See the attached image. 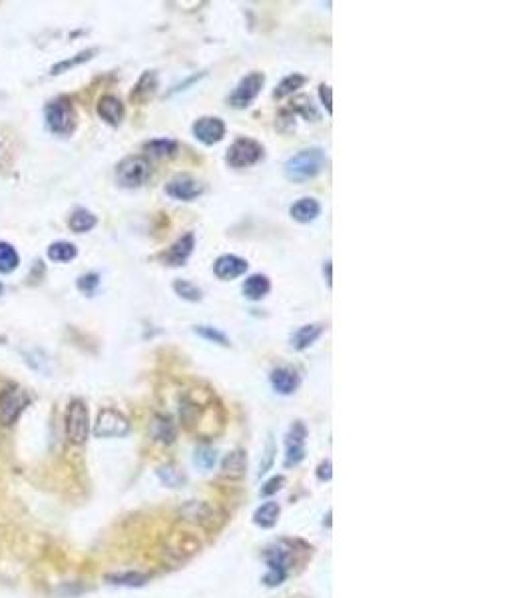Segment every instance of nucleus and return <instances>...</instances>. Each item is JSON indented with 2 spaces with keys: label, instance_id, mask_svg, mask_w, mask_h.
<instances>
[{
  "label": "nucleus",
  "instance_id": "bb28decb",
  "mask_svg": "<svg viewBox=\"0 0 532 598\" xmlns=\"http://www.w3.org/2000/svg\"><path fill=\"white\" fill-rule=\"evenodd\" d=\"M144 150L148 152V156L152 158H169L178 152V142L168 140V138H160V140H150L144 144Z\"/></svg>",
  "mask_w": 532,
  "mask_h": 598
},
{
  "label": "nucleus",
  "instance_id": "f257e3e1",
  "mask_svg": "<svg viewBox=\"0 0 532 598\" xmlns=\"http://www.w3.org/2000/svg\"><path fill=\"white\" fill-rule=\"evenodd\" d=\"M327 164V158L321 148L301 150L286 162V176L291 182H307L321 174Z\"/></svg>",
  "mask_w": 532,
  "mask_h": 598
},
{
  "label": "nucleus",
  "instance_id": "f03ea898",
  "mask_svg": "<svg viewBox=\"0 0 532 598\" xmlns=\"http://www.w3.org/2000/svg\"><path fill=\"white\" fill-rule=\"evenodd\" d=\"M48 130L56 136H70L76 128V110L68 96H58L44 108Z\"/></svg>",
  "mask_w": 532,
  "mask_h": 598
},
{
  "label": "nucleus",
  "instance_id": "ddd939ff",
  "mask_svg": "<svg viewBox=\"0 0 532 598\" xmlns=\"http://www.w3.org/2000/svg\"><path fill=\"white\" fill-rule=\"evenodd\" d=\"M247 272V261L244 258H237V256H220L216 263H214V273L223 279V281H230V279H235L239 275H244Z\"/></svg>",
  "mask_w": 532,
  "mask_h": 598
},
{
  "label": "nucleus",
  "instance_id": "a878e982",
  "mask_svg": "<svg viewBox=\"0 0 532 598\" xmlns=\"http://www.w3.org/2000/svg\"><path fill=\"white\" fill-rule=\"evenodd\" d=\"M96 53H98L96 48H88V50H82V53L74 54L72 58L60 60V62H56V64L50 68V74H52V76H60V74H64V72H68V70H72V68H76V66L84 64V62L92 60Z\"/></svg>",
  "mask_w": 532,
  "mask_h": 598
},
{
  "label": "nucleus",
  "instance_id": "1a4fd4ad",
  "mask_svg": "<svg viewBox=\"0 0 532 598\" xmlns=\"http://www.w3.org/2000/svg\"><path fill=\"white\" fill-rule=\"evenodd\" d=\"M307 429L301 421H295L286 437V467H298L305 459Z\"/></svg>",
  "mask_w": 532,
  "mask_h": 598
},
{
  "label": "nucleus",
  "instance_id": "58836bf2",
  "mask_svg": "<svg viewBox=\"0 0 532 598\" xmlns=\"http://www.w3.org/2000/svg\"><path fill=\"white\" fill-rule=\"evenodd\" d=\"M331 94H333L331 86H327V84H321V88H319V96H321V102H323L325 110H327L329 114L333 112V100H331Z\"/></svg>",
  "mask_w": 532,
  "mask_h": 598
},
{
  "label": "nucleus",
  "instance_id": "dca6fc26",
  "mask_svg": "<svg viewBox=\"0 0 532 598\" xmlns=\"http://www.w3.org/2000/svg\"><path fill=\"white\" fill-rule=\"evenodd\" d=\"M270 381H272L273 389L277 391L279 395H291V393H295L299 387L298 371L291 369V367H277V369H273Z\"/></svg>",
  "mask_w": 532,
  "mask_h": 598
},
{
  "label": "nucleus",
  "instance_id": "9d476101",
  "mask_svg": "<svg viewBox=\"0 0 532 598\" xmlns=\"http://www.w3.org/2000/svg\"><path fill=\"white\" fill-rule=\"evenodd\" d=\"M180 515L183 517V520L188 522H194V524H200V527H206V529H216L218 522L221 519H218V510L204 503V501H190L188 505H183L180 508Z\"/></svg>",
  "mask_w": 532,
  "mask_h": 598
},
{
  "label": "nucleus",
  "instance_id": "c9c22d12",
  "mask_svg": "<svg viewBox=\"0 0 532 598\" xmlns=\"http://www.w3.org/2000/svg\"><path fill=\"white\" fill-rule=\"evenodd\" d=\"M218 457H216V451L211 447H200L195 451V465L202 468H211L216 465Z\"/></svg>",
  "mask_w": 532,
  "mask_h": 598
},
{
  "label": "nucleus",
  "instance_id": "393cba45",
  "mask_svg": "<svg viewBox=\"0 0 532 598\" xmlns=\"http://www.w3.org/2000/svg\"><path fill=\"white\" fill-rule=\"evenodd\" d=\"M46 256L48 260L56 261V263H68L78 256V249L70 242H54L46 249Z\"/></svg>",
  "mask_w": 532,
  "mask_h": 598
},
{
  "label": "nucleus",
  "instance_id": "4c0bfd02",
  "mask_svg": "<svg viewBox=\"0 0 532 598\" xmlns=\"http://www.w3.org/2000/svg\"><path fill=\"white\" fill-rule=\"evenodd\" d=\"M284 485H286V477H284V475L273 477V479H270V481L263 485L261 494H263V496H272V494H275L277 491H281V489H284Z\"/></svg>",
  "mask_w": 532,
  "mask_h": 598
},
{
  "label": "nucleus",
  "instance_id": "6ab92c4d",
  "mask_svg": "<svg viewBox=\"0 0 532 598\" xmlns=\"http://www.w3.org/2000/svg\"><path fill=\"white\" fill-rule=\"evenodd\" d=\"M150 435L154 441L162 443V445H172L176 441V425L172 423L169 417L156 415L150 425Z\"/></svg>",
  "mask_w": 532,
  "mask_h": 598
},
{
  "label": "nucleus",
  "instance_id": "423d86ee",
  "mask_svg": "<svg viewBox=\"0 0 532 598\" xmlns=\"http://www.w3.org/2000/svg\"><path fill=\"white\" fill-rule=\"evenodd\" d=\"M130 433V421L128 417L122 415L116 409L106 407L98 413L94 435L100 439H112V437H126Z\"/></svg>",
  "mask_w": 532,
  "mask_h": 598
},
{
  "label": "nucleus",
  "instance_id": "c85d7f7f",
  "mask_svg": "<svg viewBox=\"0 0 532 598\" xmlns=\"http://www.w3.org/2000/svg\"><path fill=\"white\" fill-rule=\"evenodd\" d=\"M20 265V256L13 244L0 239V273H13Z\"/></svg>",
  "mask_w": 532,
  "mask_h": 598
},
{
  "label": "nucleus",
  "instance_id": "5701e85b",
  "mask_svg": "<svg viewBox=\"0 0 532 598\" xmlns=\"http://www.w3.org/2000/svg\"><path fill=\"white\" fill-rule=\"evenodd\" d=\"M279 513H281L279 505L275 501H267L253 513V522L258 527H261V529H272L273 524L279 520Z\"/></svg>",
  "mask_w": 532,
  "mask_h": 598
},
{
  "label": "nucleus",
  "instance_id": "0eeeda50",
  "mask_svg": "<svg viewBox=\"0 0 532 598\" xmlns=\"http://www.w3.org/2000/svg\"><path fill=\"white\" fill-rule=\"evenodd\" d=\"M261 158H263V146L260 142L251 138H239L230 146L225 160L232 168L241 169L258 164Z\"/></svg>",
  "mask_w": 532,
  "mask_h": 598
},
{
  "label": "nucleus",
  "instance_id": "4468645a",
  "mask_svg": "<svg viewBox=\"0 0 532 598\" xmlns=\"http://www.w3.org/2000/svg\"><path fill=\"white\" fill-rule=\"evenodd\" d=\"M194 234H186L182 235L178 242H174V246L169 247L168 251L162 256V260H164V263L166 265H172V267H180V265H183L186 263V260L192 256V251H194Z\"/></svg>",
  "mask_w": 532,
  "mask_h": 598
},
{
  "label": "nucleus",
  "instance_id": "79ce46f5",
  "mask_svg": "<svg viewBox=\"0 0 532 598\" xmlns=\"http://www.w3.org/2000/svg\"><path fill=\"white\" fill-rule=\"evenodd\" d=\"M2 291H4V286H2V284H0V295H2Z\"/></svg>",
  "mask_w": 532,
  "mask_h": 598
},
{
  "label": "nucleus",
  "instance_id": "b1692460",
  "mask_svg": "<svg viewBox=\"0 0 532 598\" xmlns=\"http://www.w3.org/2000/svg\"><path fill=\"white\" fill-rule=\"evenodd\" d=\"M94 225H96V216L86 208L74 209L70 220H68V228L74 234H86V232H90Z\"/></svg>",
  "mask_w": 532,
  "mask_h": 598
},
{
  "label": "nucleus",
  "instance_id": "f8f14e48",
  "mask_svg": "<svg viewBox=\"0 0 532 598\" xmlns=\"http://www.w3.org/2000/svg\"><path fill=\"white\" fill-rule=\"evenodd\" d=\"M166 194L172 195L174 200L192 202L197 195L204 194V186L197 180H194V178H190V176H180V178H174L166 186Z\"/></svg>",
  "mask_w": 532,
  "mask_h": 598
},
{
  "label": "nucleus",
  "instance_id": "2eb2a0df",
  "mask_svg": "<svg viewBox=\"0 0 532 598\" xmlns=\"http://www.w3.org/2000/svg\"><path fill=\"white\" fill-rule=\"evenodd\" d=\"M247 473V455L246 451L235 449L230 455H225L221 463V475L230 481H239L244 479Z\"/></svg>",
  "mask_w": 532,
  "mask_h": 598
},
{
  "label": "nucleus",
  "instance_id": "f3484780",
  "mask_svg": "<svg viewBox=\"0 0 532 598\" xmlns=\"http://www.w3.org/2000/svg\"><path fill=\"white\" fill-rule=\"evenodd\" d=\"M96 110H98V116L102 118L106 124H112V126H118L124 118V104H122V100H118L112 94L102 96L98 100Z\"/></svg>",
  "mask_w": 532,
  "mask_h": 598
},
{
  "label": "nucleus",
  "instance_id": "412c9836",
  "mask_svg": "<svg viewBox=\"0 0 532 598\" xmlns=\"http://www.w3.org/2000/svg\"><path fill=\"white\" fill-rule=\"evenodd\" d=\"M321 333H323V326H319V324L299 327L298 331L291 335V347L298 349V352H303V349H307L312 343H315Z\"/></svg>",
  "mask_w": 532,
  "mask_h": 598
},
{
  "label": "nucleus",
  "instance_id": "7c9ffc66",
  "mask_svg": "<svg viewBox=\"0 0 532 598\" xmlns=\"http://www.w3.org/2000/svg\"><path fill=\"white\" fill-rule=\"evenodd\" d=\"M158 477H160V481L164 482L166 487H169V489H180L183 482H186V475L176 467H172V465L158 468Z\"/></svg>",
  "mask_w": 532,
  "mask_h": 598
},
{
  "label": "nucleus",
  "instance_id": "a19ab883",
  "mask_svg": "<svg viewBox=\"0 0 532 598\" xmlns=\"http://www.w3.org/2000/svg\"><path fill=\"white\" fill-rule=\"evenodd\" d=\"M323 272H325V277H327V284H329V286H333V279H331V260L325 261Z\"/></svg>",
  "mask_w": 532,
  "mask_h": 598
},
{
  "label": "nucleus",
  "instance_id": "39448f33",
  "mask_svg": "<svg viewBox=\"0 0 532 598\" xmlns=\"http://www.w3.org/2000/svg\"><path fill=\"white\" fill-rule=\"evenodd\" d=\"M30 403V397L24 389L20 387H6L0 393V425L10 427L16 423V419L22 415V411Z\"/></svg>",
  "mask_w": 532,
  "mask_h": 598
},
{
  "label": "nucleus",
  "instance_id": "ea45409f",
  "mask_svg": "<svg viewBox=\"0 0 532 598\" xmlns=\"http://www.w3.org/2000/svg\"><path fill=\"white\" fill-rule=\"evenodd\" d=\"M333 477V467H331V461H323L319 468H317V479L319 481H331Z\"/></svg>",
  "mask_w": 532,
  "mask_h": 598
},
{
  "label": "nucleus",
  "instance_id": "9b49d317",
  "mask_svg": "<svg viewBox=\"0 0 532 598\" xmlns=\"http://www.w3.org/2000/svg\"><path fill=\"white\" fill-rule=\"evenodd\" d=\"M192 132H194V136L200 142L206 144V146H211V144H218L223 140V136H225V124H223V120H220V118L204 116L200 118V120H195Z\"/></svg>",
  "mask_w": 532,
  "mask_h": 598
},
{
  "label": "nucleus",
  "instance_id": "6e6552de",
  "mask_svg": "<svg viewBox=\"0 0 532 598\" xmlns=\"http://www.w3.org/2000/svg\"><path fill=\"white\" fill-rule=\"evenodd\" d=\"M265 76L261 72H251L247 74L246 78H241V82L235 86V90L232 92V96L227 98L230 106L234 108H247L258 96H260L261 88H263Z\"/></svg>",
  "mask_w": 532,
  "mask_h": 598
},
{
  "label": "nucleus",
  "instance_id": "72a5a7b5",
  "mask_svg": "<svg viewBox=\"0 0 532 598\" xmlns=\"http://www.w3.org/2000/svg\"><path fill=\"white\" fill-rule=\"evenodd\" d=\"M194 331L200 335V338L208 339V341H214V343H218V345H223V347H227V345H230V339H227V335H225L223 331H220L218 327L195 326Z\"/></svg>",
  "mask_w": 532,
  "mask_h": 598
},
{
  "label": "nucleus",
  "instance_id": "4be33fe9",
  "mask_svg": "<svg viewBox=\"0 0 532 598\" xmlns=\"http://www.w3.org/2000/svg\"><path fill=\"white\" fill-rule=\"evenodd\" d=\"M272 289V281L267 279V275H261V273H255L251 277H247L246 284H244V295L251 301H258V299H263Z\"/></svg>",
  "mask_w": 532,
  "mask_h": 598
},
{
  "label": "nucleus",
  "instance_id": "f704fd0d",
  "mask_svg": "<svg viewBox=\"0 0 532 598\" xmlns=\"http://www.w3.org/2000/svg\"><path fill=\"white\" fill-rule=\"evenodd\" d=\"M291 110H293V112H299L305 120H317V118H319L315 106L312 104V100H309L307 96H298V98L291 102Z\"/></svg>",
  "mask_w": 532,
  "mask_h": 598
},
{
  "label": "nucleus",
  "instance_id": "7ed1b4c3",
  "mask_svg": "<svg viewBox=\"0 0 532 598\" xmlns=\"http://www.w3.org/2000/svg\"><path fill=\"white\" fill-rule=\"evenodd\" d=\"M90 433V417L88 407L82 399H72L66 409V437L72 445H82Z\"/></svg>",
  "mask_w": 532,
  "mask_h": 598
},
{
  "label": "nucleus",
  "instance_id": "2f4dec72",
  "mask_svg": "<svg viewBox=\"0 0 532 598\" xmlns=\"http://www.w3.org/2000/svg\"><path fill=\"white\" fill-rule=\"evenodd\" d=\"M22 357H24V361L28 363V367H32L36 373H42V375L50 373V367H48V357H46V355H44L42 352H38V349L22 352Z\"/></svg>",
  "mask_w": 532,
  "mask_h": 598
},
{
  "label": "nucleus",
  "instance_id": "a211bd4d",
  "mask_svg": "<svg viewBox=\"0 0 532 598\" xmlns=\"http://www.w3.org/2000/svg\"><path fill=\"white\" fill-rule=\"evenodd\" d=\"M156 88L158 74L154 70H148V72H144L140 80L136 82V86H134V90H132L130 94V100L132 102H136V104H144L146 100H150V98L156 94Z\"/></svg>",
  "mask_w": 532,
  "mask_h": 598
},
{
  "label": "nucleus",
  "instance_id": "473e14b6",
  "mask_svg": "<svg viewBox=\"0 0 532 598\" xmlns=\"http://www.w3.org/2000/svg\"><path fill=\"white\" fill-rule=\"evenodd\" d=\"M174 291L182 299H188V301H200L202 299V289L194 286L192 281H188V279H176L174 281Z\"/></svg>",
  "mask_w": 532,
  "mask_h": 598
},
{
  "label": "nucleus",
  "instance_id": "e433bc0d",
  "mask_svg": "<svg viewBox=\"0 0 532 598\" xmlns=\"http://www.w3.org/2000/svg\"><path fill=\"white\" fill-rule=\"evenodd\" d=\"M76 286H78V289L82 291V293L92 295V293L96 291V287L100 286V277H98V273H86V275L78 277Z\"/></svg>",
  "mask_w": 532,
  "mask_h": 598
},
{
  "label": "nucleus",
  "instance_id": "c756f323",
  "mask_svg": "<svg viewBox=\"0 0 532 598\" xmlns=\"http://www.w3.org/2000/svg\"><path fill=\"white\" fill-rule=\"evenodd\" d=\"M305 82H307V78H305L303 74H289V76H286V78L279 82V86L275 88L273 96H275V98H286L289 94L298 92Z\"/></svg>",
  "mask_w": 532,
  "mask_h": 598
},
{
  "label": "nucleus",
  "instance_id": "20e7f679",
  "mask_svg": "<svg viewBox=\"0 0 532 598\" xmlns=\"http://www.w3.org/2000/svg\"><path fill=\"white\" fill-rule=\"evenodd\" d=\"M150 162L144 156L124 158L116 166V180L122 188H140L150 178Z\"/></svg>",
  "mask_w": 532,
  "mask_h": 598
},
{
  "label": "nucleus",
  "instance_id": "cd10ccee",
  "mask_svg": "<svg viewBox=\"0 0 532 598\" xmlns=\"http://www.w3.org/2000/svg\"><path fill=\"white\" fill-rule=\"evenodd\" d=\"M106 580L114 586H128V588H138L148 583V576L142 572H118V574H108Z\"/></svg>",
  "mask_w": 532,
  "mask_h": 598
},
{
  "label": "nucleus",
  "instance_id": "aec40b11",
  "mask_svg": "<svg viewBox=\"0 0 532 598\" xmlns=\"http://www.w3.org/2000/svg\"><path fill=\"white\" fill-rule=\"evenodd\" d=\"M291 218L295 221H301V223H309L313 221L319 214H321V206L317 200L313 197H301L299 202H295L291 209H289Z\"/></svg>",
  "mask_w": 532,
  "mask_h": 598
}]
</instances>
